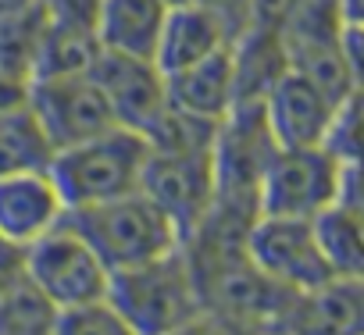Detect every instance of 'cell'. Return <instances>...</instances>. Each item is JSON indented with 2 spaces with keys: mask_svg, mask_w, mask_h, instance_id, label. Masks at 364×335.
Instances as JSON below:
<instances>
[{
  "mask_svg": "<svg viewBox=\"0 0 364 335\" xmlns=\"http://www.w3.org/2000/svg\"><path fill=\"white\" fill-rule=\"evenodd\" d=\"M107 300L125 321V331L161 335V331L204 328L197 278L182 246L164 257L111 271Z\"/></svg>",
  "mask_w": 364,
  "mask_h": 335,
  "instance_id": "1",
  "label": "cell"
},
{
  "mask_svg": "<svg viewBox=\"0 0 364 335\" xmlns=\"http://www.w3.org/2000/svg\"><path fill=\"white\" fill-rule=\"evenodd\" d=\"M186 250V246H182ZM197 292L200 317L215 328H279L293 292L261 275L247 250H186Z\"/></svg>",
  "mask_w": 364,
  "mask_h": 335,
  "instance_id": "2",
  "label": "cell"
},
{
  "mask_svg": "<svg viewBox=\"0 0 364 335\" xmlns=\"http://www.w3.org/2000/svg\"><path fill=\"white\" fill-rule=\"evenodd\" d=\"M143 160H146L143 132L111 125L90 139L54 150L47 172H50L65 207L75 211V207H90V204L139 190Z\"/></svg>",
  "mask_w": 364,
  "mask_h": 335,
  "instance_id": "3",
  "label": "cell"
},
{
  "mask_svg": "<svg viewBox=\"0 0 364 335\" xmlns=\"http://www.w3.org/2000/svg\"><path fill=\"white\" fill-rule=\"evenodd\" d=\"M65 221L97 250V257L111 271L164 257L182 246V236L171 225V218L143 190H132L90 207H75L65 214Z\"/></svg>",
  "mask_w": 364,
  "mask_h": 335,
  "instance_id": "4",
  "label": "cell"
},
{
  "mask_svg": "<svg viewBox=\"0 0 364 335\" xmlns=\"http://www.w3.org/2000/svg\"><path fill=\"white\" fill-rule=\"evenodd\" d=\"M22 260H26V275L58 310L107 296L111 268L68 221L54 225L36 243L22 246Z\"/></svg>",
  "mask_w": 364,
  "mask_h": 335,
  "instance_id": "5",
  "label": "cell"
},
{
  "mask_svg": "<svg viewBox=\"0 0 364 335\" xmlns=\"http://www.w3.org/2000/svg\"><path fill=\"white\" fill-rule=\"evenodd\" d=\"M343 168L346 164H339L325 146H275L257 186V211L314 218L325 204H332Z\"/></svg>",
  "mask_w": 364,
  "mask_h": 335,
  "instance_id": "6",
  "label": "cell"
},
{
  "mask_svg": "<svg viewBox=\"0 0 364 335\" xmlns=\"http://www.w3.org/2000/svg\"><path fill=\"white\" fill-rule=\"evenodd\" d=\"M139 190L171 218L186 239L215 204V160L211 150H161L146 146Z\"/></svg>",
  "mask_w": 364,
  "mask_h": 335,
  "instance_id": "7",
  "label": "cell"
},
{
  "mask_svg": "<svg viewBox=\"0 0 364 335\" xmlns=\"http://www.w3.org/2000/svg\"><path fill=\"white\" fill-rule=\"evenodd\" d=\"M26 104L36 114V121L54 150L90 139L114 125L107 97L90 72L36 75L26 86Z\"/></svg>",
  "mask_w": 364,
  "mask_h": 335,
  "instance_id": "8",
  "label": "cell"
},
{
  "mask_svg": "<svg viewBox=\"0 0 364 335\" xmlns=\"http://www.w3.org/2000/svg\"><path fill=\"white\" fill-rule=\"evenodd\" d=\"M243 250L250 264L268 275L275 285L289 292H304L332 278V268L321 257L314 239L311 218H286V214H261L250 221Z\"/></svg>",
  "mask_w": 364,
  "mask_h": 335,
  "instance_id": "9",
  "label": "cell"
},
{
  "mask_svg": "<svg viewBox=\"0 0 364 335\" xmlns=\"http://www.w3.org/2000/svg\"><path fill=\"white\" fill-rule=\"evenodd\" d=\"M90 75L107 97V107L114 114V125L150 132L157 118L168 111V93H164V75L154 61L146 57H129L114 50H97Z\"/></svg>",
  "mask_w": 364,
  "mask_h": 335,
  "instance_id": "10",
  "label": "cell"
},
{
  "mask_svg": "<svg viewBox=\"0 0 364 335\" xmlns=\"http://www.w3.org/2000/svg\"><path fill=\"white\" fill-rule=\"evenodd\" d=\"M336 104L339 100H332L321 86H314L289 65L279 72V79L268 86L261 100L264 121L279 146H321Z\"/></svg>",
  "mask_w": 364,
  "mask_h": 335,
  "instance_id": "11",
  "label": "cell"
},
{
  "mask_svg": "<svg viewBox=\"0 0 364 335\" xmlns=\"http://www.w3.org/2000/svg\"><path fill=\"white\" fill-rule=\"evenodd\" d=\"M68 214L47 168L0 175V243L29 246Z\"/></svg>",
  "mask_w": 364,
  "mask_h": 335,
  "instance_id": "12",
  "label": "cell"
},
{
  "mask_svg": "<svg viewBox=\"0 0 364 335\" xmlns=\"http://www.w3.org/2000/svg\"><path fill=\"white\" fill-rule=\"evenodd\" d=\"M360 218H364V207H360V164H346L332 204H325L311 218L314 239H318L321 257L332 268V275H346V278H360L364 275Z\"/></svg>",
  "mask_w": 364,
  "mask_h": 335,
  "instance_id": "13",
  "label": "cell"
},
{
  "mask_svg": "<svg viewBox=\"0 0 364 335\" xmlns=\"http://www.w3.org/2000/svg\"><path fill=\"white\" fill-rule=\"evenodd\" d=\"M232 40H236V33L218 11L193 4V0H171L157 47H154V65L161 68V75H168V72H178V68L229 47Z\"/></svg>",
  "mask_w": 364,
  "mask_h": 335,
  "instance_id": "14",
  "label": "cell"
},
{
  "mask_svg": "<svg viewBox=\"0 0 364 335\" xmlns=\"http://www.w3.org/2000/svg\"><path fill=\"white\" fill-rule=\"evenodd\" d=\"M364 321V285L360 278L332 275L314 289L293 292L279 331H325V335H346L357 331Z\"/></svg>",
  "mask_w": 364,
  "mask_h": 335,
  "instance_id": "15",
  "label": "cell"
},
{
  "mask_svg": "<svg viewBox=\"0 0 364 335\" xmlns=\"http://www.w3.org/2000/svg\"><path fill=\"white\" fill-rule=\"evenodd\" d=\"M164 93L175 111H186L204 121H222L236 104L232 82V43L164 75Z\"/></svg>",
  "mask_w": 364,
  "mask_h": 335,
  "instance_id": "16",
  "label": "cell"
},
{
  "mask_svg": "<svg viewBox=\"0 0 364 335\" xmlns=\"http://www.w3.org/2000/svg\"><path fill=\"white\" fill-rule=\"evenodd\" d=\"M168 8L171 0H100L93 11V33L100 50L154 61Z\"/></svg>",
  "mask_w": 364,
  "mask_h": 335,
  "instance_id": "17",
  "label": "cell"
},
{
  "mask_svg": "<svg viewBox=\"0 0 364 335\" xmlns=\"http://www.w3.org/2000/svg\"><path fill=\"white\" fill-rule=\"evenodd\" d=\"M97 50H100V43H97L93 26L65 22V18H47L43 36H40L36 54H33L29 79H36V75H61V72H90Z\"/></svg>",
  "mask_w": 364,
  "mask_h": 335,
  "instance_id": "18",
  "label": "cell"
},
{
  "mask_svg": "<svg viewBox=\"0 0 364 335\" xmlns=\"http://www.w3.org/2000/svg\"><path fill=\"white\" fill-rule=\"evenodd\" d=\"M50 157H54V146L43 136V128L26 100L0 111V175L47 168Z\"/></svg>",
  "mask_w": 364,
  "mask_h": 335,
  "instance_id": "19",
  "label": "cell"
},
{
  "mask_svg": "<svg viewBox=\"0 0 364 335\" xmlns=\"http://www.w3.org/2000/svg\"><path fill=\"white\" fill-rule=\"evenodd\" d=\"M58 307L36 289V282L26 275L11 278L0 289V331L4 335H36V331H54Z\"/></svg>",
  "mask_w": 364,
  "mask_h": 335,
  "instance_id": "20",
  "label": "cell"
},
{
  "mask_svg": "<svg viewBox=\"0 0 364 335\" xmlns=\"http://www.w3.org/2000/svg\"><path fill=\"white\" fill-rule=\"evenodd\" d=\"M360 93H350L346 100L336 104L328 128L321 136V146L339 160V164H360Z\"/></svg>",
  "mask_w": 364,
  "mask_h": 335,
  "instance_id": "21",
  "label": "cell"
},
{
  "mask_svg": "<svg viewBox=\"0 0 364 335\" xmlns=\"http://www.w3.org/2000/svg\"><path fill=\"white\" fill-rule=\"evenodd\" d=\"M54 331H75V335H111V331H125V321L118 317V310L111 307V300H90L79 307H65L58 310Z\"/></svg>",
  "mask_w": 364,
  "mask_h": 335,
  "instance_id": "22",
  "label": "cell"
},
{
  "mask_svg": "<svg viewBox=\"0 0 364 335\" xmlns=\"http://www.w3.org/2000/svg\"><path fill=\"white\" fill-rule=\"evenodd\" d=\"M40 4L47 8L50 18H65V22H86L93 26V11L100 0H40Z\"/></svg>",
  "mask_w": 364,
  "mask_h": 335,
  "instance_id": "23",
  "label": "cell"
},
{
  "mask_svg": "<svg viewBox=\"0 0 364 335\" xmlns=\"http://www.w3.org/2000/svg\"><path fill=\"white\" fill-rule=\"evenodd\" d=\"M193 4H204V8L218 11V15L232 26V33H240V29H243V18H247V0H193Z\"/></svg>",
  "mask_w": 364,
  "mask_h": 335,
  "instance_id": "24",
  "label": "cell"
},
{
  "mask_svg": "<svg viewBox=\"0 0 364 335\" xmlns=\"http://www.w3.org/2000/svg\"><path fill=\"white\" fill-rule=\"evenodd\" d=\"M26 86H29L26 79H18V75H11V72L0 68V111L22 104V100H26Z\"/></svg>",
  "mask_w": 364,
  "mask_h": 335,
  "instance_id": "25",
  "label": "cell"
}]
</instances>
